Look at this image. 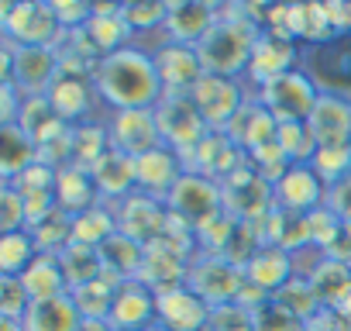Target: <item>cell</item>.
<instances>
[{
    "label": "cell",
    "mask_w": 351,
    "mask_h": 331,
    "mask_svg": "<svg viewBox=\"0 0 351 331\" xmlns=\"http://www.w3.org/2000/svg\"><path fill=\"white\" fill-rule=\"evenodd\" d=\"M97 97L114 111H152L165 93L148 49L128 45L114 56H104L93 69Z\"/></svg>",
    "instance_id": "6da1fadb"
},
{
    "label": "cell",
    "mask_w": 351,
    "mask_h": 331,
    "mask_svg": "<svg viewBox=\"0 0 351 331\" xmlns=\"http://www.w3.org/2000/svg\"><path fill=\"white\" fill-rule=\"evenodd\" d=\"M258 35H262V28L252 21L248 8H217V25L197 45L204 69L214 76L238 80L241 73H248Z\"/></svg>",
    "instance_id": "7a4b0ae2"
},
{
    "label": "cell",
    "mask_w": 351,
    "mask_h": 331,
    "mask_svg": "<svg viewBox=\"0 0 351 331\" xmlns=\"http://www.w3.org/2000/svg\"><path fill=\"white\" fill-rule=\"evenodd\" d=\"M0 28L4 42L18 49H52L62 38V25L52 11V4L42 0H18V4H0Z\"/></svg>",
    "instance_id": "3957f363"
},
{
    "label": "cell",
    "mask_w": 351,
    "mask_h": 331,
    "mask_svg": "<svg viewBox=\"0 0 351 331\" xmlns=\"http://www.w3.org/2000/svg\"><path fill=\"white\" fill-rule=\"evenodd\" d=\"M152 111H155V121H158L162 145L172 148V152H180V155L193 152L210 135V124L197 111L193 97H162Z\"/></svg>",
    "instance_id": "277c9868"
},
{
    "label": "cell",
    "mask_w": 351,
    "mask_h": 331,
    "mask_svg": "<svg viewBox=\"0 0 351 331\" xmlns=\"http://www.w3.org/2000/svg\"><path fill=\"white\" fill-rule=\"evenodd\" d=\"M258 100H262V107L279 124H286V121H310V114H313V107L320 100V90L310 80V73L300 66V69L272 80L269 87H262L258 90Z\"/></svg>",
    "instance_id": "5b68a950"
},
{
    "label": "cell",
    "mask_w": 351,
    "mask_h": 331,
    "mask_svg": "<svg viewBox=\"0 0 351 331\" xmlns=\"http://www.w3.org/2000/svg\"><path fill=\"white\" fill-rule=\"evenodd\" d=\"M221 201H224V211L234 218V221H262L272 214L276 207V190L272 183H265L245 159L241 170H234L224 183H221Z\"/></svg>",
    "instance_id": "8992f818"
},
{
    "label": "cell",
    "mask_w": 351,
    "mask_h": 331,
    "mask_svg": "<svg viewBox=\"0 0 351 331\" xmlns=\"http://www.w3.org/2000/svg\"><path fill=\"white\" fill-rule=\"evenodd\" d=\"M186 286L210 307H228L245 286V273L221 255H197L186 269Z\"/></svg>",
    "instance_id": "52a82bcc"
},
{
    "label": "cell",
    "mask_w": 351,
    "mask_h": 331,
    "mask_svg": "<svg viewBox=\"0 0 351 331\" xmlns=\"http://www.w3.org/2000/svg\"><path fill=\"white\" fill-rule=\"evenodd\" d=\"M300 66L310 73V80L317 83L320 93H334V97L351 100V35L306 49Z\"/></svg>",
    "instance_id": "ba28073f"
},
{
    "label": "cell",
    "mask_w": 351,
    "mask_h": 331,
    "mask_svg": "<svg viewBox=\"0 0 351 331\" xmlns=\"http://www.w3.org/2000/svg\"><path fill=\"white\" fill-rule=\"evenodd\" d=\"M169 218H172V211H169L165 201L134 190L117 207V231H124L128 238H134V242H141L148 249V245L162 242V235L169 228Z\"/></svg>",
    "instance_id": "9c48e42d"
},
{
    "label": "cell",
    "mask_w": 351,
    "mask_h": 331,
    "mask_svg": "<svg viewBox=\"0 0 351 331\" xmlns=\"http://www.w3.org/2000/svg\"><path fill=\"white\" fill-rule=\"evenodd\" d=\"M56 76H59V56H56V49H38V45L18 49V45H11V66L4 73V83H14L25 100L28 97H45Z\"/></svg>",
    "instance_id": "30bf717a"
},
{
    "label": "cell",
    "mask_w": 351,
    "mask_h": 331,
    "mask_svg": "<svg viewBox=\"0 0 351 331\" xmlns=\"http://www.w3.org/2000/svg\"><path fill=\"white\" fill-rule=\"evenodd\" d=\"M169 211L176 218H183L186 225L200 228L204 221L217 218L224 211V201H221V183L200 176V173H186L180 183H176V190L165 197Z\"/></svg>",
    "instance_id": "8fae6325"
},
{
    "label": "cell",
    "mask_w": 351,
    "mask_h": 331,
    "mask_svg": "<svg viewBox=\"0 0 351 331\" xmlns=\"http://www.w3.org/2000/svg\"><path fill=\"white\" fill-rule=\"evenodd\" d=\"M152 56H155V69H158L165 97H190L197 90V83L207 76V69L200 62V52L190 49V45L162 42Z\"/></svg>",
    "instance_id": "7c38bea8"
},
{
    "label": "cell",
    "mask_w": 351,
    "mask_h": 331,
    "mask_svg": "<svg viewBox=\"0 0 351 331\" xmlns=\"http://www.w3.org/2000/svg\"><path fill=\"white\" fill-rule=\"evenodd\" d=\"M190 97H193L197 111L204 114V121L210 124V131H224L234 121V114L245 107V100H248L245 90L238 87V80L214 76V73H207Z\"/></svg>",
    "instance_id": "4fadbf2b"
},
{
    "label": "cell",
    "mask_w": 351,
    "mask_h": 331,
    "mask_svg": "<svg viewBox=\"0 0 351 331\" xmlns=\"http://www.w3.org/2000/svg\"><path fill=\"white\" fill-rule=\"evenodd\" d=\"M183 162H186V173H200L214 183H224L234 170L245 166V152L224 131H210L193 152L183 155Z\"/></svg>",
    "instance_id": "5bb4252c"
},
{
    "label": "cell",
    "mask_w": 351,
    "mask_h": 331,
    "mask_svg": "<svg viewBox=\"0 0 351 331\" xmlns=\"http://www.w3.org/2000/svg\"><path fill=\"white\" fill-rule=\"evenodd\" d=\"M93 93H97L93 76L59 69V76L52 80V87H49L45 100H49V107L56 111V117H59L62 124L76 128V124H86L90 107H93Z\"/></svg>",
    "instance_id": "9a60e30c"
},
{
    "label": "cell",
    "mask_w": 351,
    "mask_h": 331,
    "mask_svg": "<svg viewBox=\"0 0 351 331\" xmlns=\"http://www.w3.org/2000/svg\"><path fill=\"white\" fill-rule=\"evenodd\" d=\"M107 131H110V148H117V152H124L131 159L162 148L155 111H117L110 117Z\"/></svg>",
    "instance_id": "2e32d148"
},
{
    "label": "cell",
    "mask_w": 351,
    "mask_h": 331,
    "mask_svg": "<svg viewBox=\"0 0 351 331\" xmlns=\"http://www.w3.org/2000/svg\"><path fill=\"white\" fill-rule=\"evenodd\" d=\"M158 300V331H207L214 307L204 304L190 286H176L155 297Z\"/></svg>",
    "instance_id": "e0dca14e"
},
{
    "label": "cell",
    "mask_w": 351,
    "mask_h": 331,
    "mask_svg": "<svg viewBox=\"0 0 351 331\" xmlns=\"http://www.w3.org/2000/svg\"><path fill=\"white\" fill-rule=\"evenodd\" d=\"M183 176H186V162H183V155H180V152H172V148H165V145L134 159V180H138V190H141V194H152V197H158V201H165Z\"/></svg>",
    "instance_id": "ac0fdd59"
},
{
    "label": "cell",
    "mask_w": 351,
    "mask_h": 331,
    "mask_svg": "<svg viewBox=\"0 0 351 331\" xmlns=\"http://www.w3.org/2000/svg\"><path fill=\"white\" fill-rule=\"evenodd\" d=\"M217 25V8L214 4H204V0H176L169 4V18H165V38L172 45H190L197 49L210 28Z\"/></svg>",
    "instance_id": "d6986e66"
},
{
    "label": "cell",
    "mask_w": 351,
    "mask_h": 331,
    "mask_svg": "<svg viewBox=\"0 0 351 331\" xmlns=\"http://www.w3.org/2000/svg\"><path fill=\"white\" fill-rule=\"evenodd\" d=\"M300 59H303V56H300V45H296V42L262 32L258 42H255L252 62H248V76H252V83H258V90H262V87H269L272 80H279V76L300 69V66H296Z\"/></svg>",
    "instance_id": "ffe728a7"
},
{
    "label": "cell",
    "mask_w": 351,
    "mask_h": 331,
    "mask_svg": "<svg viewBox=\"0 0 351 331\" xmlns=\"http://www.w3.org/2000/svg\"><path fill=\"white\" fill-rule=\"evenodd\" d=\"M272 190H276V207L289 214H313L327 201V187L310 166H293Z\"/></svg>",
    "instance_id": "44dd1931"
},
{
    "label": "cell",
    "mask_w": 351,
    "mask_h": 331,
    "mask_svg": "<svg viewBox=\"0 0 351 331\" xmlns=\"http://www.w3.org/2000/svg\"><path fill=\"white\" fill-rule=\"evenodd\" d=\"M110 324L117 331H152L158 324V300H155V293L145 283L128 279L117 290V297H114Z\"/></svg>",
    "instance_id": "7402d4cb"
},
{
    "label": "cell",
    "mask_w": 351,
    "mask_h": 331,
    "mask_svg": "<svg viewBox=\"0 0 351 331\" xmlns=\"http://www.w3.org/2000/svg\"><path fill=\"white\" fill-rule=\"evenodd\" d=\"M310 131L317 138L320 148H334V145H351V100L348 97H334V93H320L313 114H310Z\"/></svg>",
    "instance_id": "603a6c76"
},
{
    "label": "cell",
    "mask_w": 351,
    "mask_h": 331,
    "mask_svg": "<svg viewBox=\"0 0 351 331\" xmlns=\"http://www.w3.org/2000/svg\"><path fill=\"white\" fill-rule=\"evenodd\" d=\"M276 131H279V121L262 107V100L255 97V100H245V107L234 114V121L224 128V135L245 152V155H252L255 148H262V145H269V141H276Z\"/></svg>",
    "instance_id": "cb8c5ba5"
},
{
    "label": "cell",
    "mask_w": 351,
    "mask_h": 331,
    "mask_svg": "<svg viewBox=\"0 0 351 331\" xmlns=\"http://www.w3.org/2000/svg\"><path fill=\"white\" fill-rule=\"evenodd\" d=\"M186 269H190V259L172 252L165 245H148L145 249V262H141V273H138V283H145L155 297L165 293V290H176V286H186Z\"/></svg>",
    "instance_id": "d4e9b609"
},
{
    "label": "cell",
    "mask_w": 351,
    "mask_h": 331,
    "mask_svg": "<svg viewBox=\"0 0 351 331\" xmlns=\"http://www.w3.org/2000/svg\"><path fill=\"white\" fill-rule=\"evenodd\" d=\"M245 279L276 297L289 279H296L293 252H286V249H279V245H262V249L252 255V262L245 266Z\"/></svg>",
    "instance_id": "484cf974"
},
{
    "label": "cell",
    "mask_w": 351,
    "mask_h": 331,
    "mask_svg": "<svg viewBox=\"0 0 351 331\" xmlns=\"http://www.w3.org/2000/svg\"><path fill=\"white\" fill-rule=\"evenodd\" d=\"M83 32L100 56H114V52L128 49V42L134 35L124 21V4H93V18Z\"/></svg>",
    "instance_id": "4316f807"
},
{
    "label": "cell",
    "mask_w": 351,
    "mask_h": 331,
    "mask_svg": "<svg viewBox=\"0 0 351 331\" xmlns=\"http://www.w3.org/2000/svg\"><path fill=\"white\" fill-rule=\"evenodd\" d=\"M93 183H97V194L100 201H124L138 190V180H134V159L110 148L97 166H93Z\"/></svg>",
    "instance_id": "83f0119b"
},
{
    "label": "cell",
    "mask_w": 351,
    "mask_h": 331,
    "mask_svg": "<svg viewBox=\"0 0 351 331\" xmlns=\"http://www.w3.org/2000/svg\"><path fill=\"white\" fill-rule=\"evenodd\" d=\"M56 204L59 211H66L69 218L90 211L100 204V194H97V183L86 170H76V166H66V170H59L56 176Z\"/></svg>",
    "instance_id": "f1b7e54d"
},
{
    "label": "cell",
    "mask_w": 351,
    "mask_h": 331,
    "mask_svg": "<svg viewBox=\"0 0 351 331\" xmlns=\"http://www.w3.org/2000/svg\"><path fill=\"white\" fill-rule=\"evenodd\" d=\"M83 314L76 310L73 297H52V300H35L28 317H25V331H80Z\"/></svg>",
    "instance_id": "f546056e"
},
{
    "label": "cell",
    "mask_w": 351,
    "mask_h": 331,
    "mask_svg": "<svg viewBox=\"0 0 351 331\" xmlns=\"http://www.w3.org/2000/svg\"><path fill=\"white\" fill-rule=\"evenodd\" d=\"M35 162H38V145L18 124L0 128V176H4V183L18 180Z\"/></svg>",
    "instance_id": "4dcf8cb0"
},
{
    "label": "cell",
    "mask_w": 351,
    "mask_h": 331,
    "mask_svg": "<svg viewBox=\"0 0 351 331\" xmlns=\"http://www.w3.org/2000/svg\"><path fill=\"white\" fill-rule=\"evenodd\" d=\"M100 259H104V269L107 273H114L117 279H138V273H141V262H145V245L141 242H134V238H128L124 231H117L110 242H104L100 249Z\"/></svg>",
    "instance_id": "1f68e13d"
},
{
    "label": "cell",
    "mask_w": 351,
    "mask_h": 331,
    "mask_svg": "<svg viewBox=\"0 0 351 331\" xmlns=\"http://www.w3.org/2000/svg\"><path fill=\"white\" fill-rule=\"evenodd\" d=\"M21 283L32 293V300H52V297L69 293V283H66V273H62L59 255H38L28 266V273L21 276Z\"/></svg>",
    "instance_id": "d6a6232c"
},
{
    "label": "cell",
    "mask_w": 351,
    "mask_h": 331,
    "mask_svg": "<svg viewBox=\"0 0 351 331\" xmlns=\"http://www.w3.org/2000/svg\"><path fill=\"white\" fill-rule=\"evenodd\" d=\"M110 152V131L107 124H76L73 128V155H69V166H76V170H86L93 173V166Z\"/></svg>",
    "instance_id": "836d02e7"
},
{
    "label": "cell",
    "mask_w": 351,
    "mask_h": 331,
    "mask_svg": "<svg viewBox=\"0 0 351 331\" xmlns=\"http://www.w3.org/2000/svg\"><path fill=\"white\" fill-rule=\"evenodd\" d=\"M114 235H117V214L107 211V207H100V204L73 218V242H76V245L100 249V245L110 242Z\"/></svg>",
    "instance_id": "e575fe53"
},
{
    "label": "cell",
    "mask_w": 351,
    "mask_h": 331,
    "mask_svg": "<svg viewBox=\"0 0 351 331\" xmlns=\"http://www.w3.org/2000/svg\"><path fill=\"white\" fill-rule=\"evenodd\" d=\"M38 245L32 231H11L0 235V276H25L28 266L38 259Z\"/></svg>",
    "instance_id": "d590c367"
},
{
    "label": "cell",
    "mask_w": 351,
    "mask_h": 331,
    "mask_svg": "<svg viewBox=\"0 0 351 331\" xmlns=\"http://www.w3.org/2000/svg\"><path fill=\"white\" fill-rule=\"evenodd\" d=\"M59 262H62V273H66L69 290L86 286V283H93V279L104 276V259H100V252L90 249V245H76V242H73V245L59 255Z\"/></svg>",
    "instance_id": "8d00e7d4"
},
{
    "label": "cell",
    "mask_w": 351,
    "mask_h": 331,
    "mask_svg": "<svg viewBox=\"0 0 351 331\" xmlns=\"http://www.w3.org/2000/svg\"><path fill=\"white\" fill-rule=\"evenodd\" d=\"M121 286H110L104 276L86 283V286H76L69 290L76 310L83 314V321H110V310H114V297H117Z\"/></svg>",
    "instance_id": "74e56055"
},
{
    "label": "cell",
    "mask_w": 351,
    "mask_h": 331,
    "mask_svg": "<svg viewBox=\"0 0 351 331\" xmlns=\"http://www.w3.org/2000/svg\"><path fill=\"white\" fill-rule=\"evenodd\" d=\"M18 128H21L35 145H42V141H49L56 131H62V128H69V124H62V121L56 117V111L49 107V100H45V97H28V100H25V107H21Z\"/></svg>",
    "instance_id": "f35d334b"
},
{
    "label": "cell",
    "mask_w": 351,
    "mask_h": 331,
    "mask_svg": "<svg viewBox=\"0 0 351 331\" xmlns=\"http://www.w3.org/2000/svg\"><path fill=\"white\" fill-rule=\"evenodd\" d=\"M276 141H279V148L286 152V159L293 166H310L313 155H317V148H320L306 121H286V124H279Z\"/></svg>",
    "instance_id": "ab89813d"
},
{
    "label": "cell",
    "mask_w": 351,
    "mask_h": 331,
    "mask_svg": "<svg viewBox=\"0 0 351 331\" xmlns=\"http://www.w3.org/2000/svg\"><path fill=\"white\" fill-rule=\"evenodd\" d=\"M32 238H35V245H38L42 255H62L73 245V218L56 207L42 225L32 228Z\"/></svg>",
    "instance_id": "60d3db41"
},
{
    "label": "cell",
    "mask_w": 351,
    "mask_h": 331,
    "mask_svg": "<svg viewBox=\"0 0 351 331\" xmlns=\"http://www.w3.org/2000/svg\"><path fill=\"white\" fill-rule=\"evenodd\" d=\"M310 286L317 290V297H320V304L324 307H330L348 286H351V266H344V262H337V259H320L317 266H313V273H310Z\"/></svg>",
    "instance_id": "b9f144b4"
},
{
    "label": "cell",
    "mask_w": 351,
    "mask_h": 331,
    "mask_svg": "<svg viewBox=\"0 0 351 331\" xmlns=\"http://www.w3.org/2000/svg\"><path fill=\"white\" fill-rule=\"evenodd\" d=\"M276 300L282 304V307H289L300 321H310V317H317L320 310H327L324 304H320V297H317V290L310 286V279H303V276H296V279H289L279 293H276Z\"/></svg>",
    "instance_id": "7bdbcfd3"
},
{
    "label": "cell",
    "mask_w": 351,
    "mask_h": 331,
    "mask_svg": "<svg viewBox=\"0 0 351 331\" xmlns=\"http://www.w3.org/2000/svg\"><path fill=\"white\" fill-rule=\"evenodd\" d=\"M310 170L324 180V187L341 183L344 176H351V145H334V148H317Z\"/></svg>",
    "instance_id": "ee69618b"
},
{
    "label": "cell",
    "mask_w": 351,
    "mask_h": 331,
    "mask_svg": "<svg viewBox=\"0 0 351 331\" xmlns=\"http://www.w3.org/2000/svg\"><path fill=\"white\" fill-rule=\"evenodd\" d=\"M248 159V166H252V170L265 180V183H279L289 170H293V162L286 159V152L279 148V141H269V145H262V148H255L252 155H245Z\"/></svg>",
    "instance_id": "f6af8a7d"
},
{
    "label": "cell",
    "mask_w": 351,
    "mask_h": 331,
    "mask_svg": "<svg viewBox=\"0 0 351 331\" xmlns=\"http://www.w3.org/2000/svg\"><path fill=\"white\" fill-rule=\"evenodd\" d=\"M306 321H300L289 307H282L276 297H269L262 307L252 310V328L255 331H303Z\"/></svg>",
    "instance_id": "bcb514c9"
},
{
    "label": "cell",
    "mask_w": 351,
    "mask_h": 331,
    "mask_svg": "<svg viewBox=\"0 0 351 331\" xmlns=\"http://www.w3.org/2000/svg\"><path fill=\"white\" fill-rule=\"evenodd\" d=\"M32 293L25 290L21 276H0V317L8 321H25L32 310Z\"/></svg>",
    "instance_id": "7dc6e473"
},
{
    "label": "cell",
    "mask_w": 351,
    "mask_h": 331,
    "mask_svg": "<svg viewBox=\"0 0 351 331\" xmlns=\"http://www.w3.org/2000/svg\"><path fill=\"white\" fill-rule=\"evenodd\" d=\"M0 231L11 235V231H28V207H25V197L4 183L0 187Z\"/></svg>",
    "instance_id": "c3c4849f"
},
{
    "label": "cell",
    "mask_w": 351,
    "mask_h": 331,
    "mask_svg": "<svg viewBox=\"0 0 351 331\" xmlns=\"http://www.w3.org/2000/svg\"><path fill=\"white\" fill-rule=\"evenodd\" d=\"M56 170L45 162H35L32 170H25L18 180H11V187L21 194V197H35V194H56Z\"/></svg>",
    "instance_id": "681fc988"
},
{
    "label": "cell",
    "mask_w": 351,
    "mask_h": 331,
    "mask_svg": "<svg viewBox=\"0 0 351 331\" xmlns=\"http://www.w3.org/2000/svg\"><path fill=\"white\" fill-rule=\"evenodd\" d=\"M165 18H169V4H124V21L131 32L165 28Z\"/></svg>",
    "instance_id": "f907efd6"
},
{
    "label": "cell",
    "mask_w": 351,
    "mask_h": 331,
    "mask_svg": "<svg viewBox=\"0 0 351 331\" xmlns=\"http://www.w3.org/2000/svg\"><path fill=\"white\" fill-rule=\"evenodd\" d=\"M324 207H327L334 218H341L344 225H351V176H344L341 183L327 187V201H324Z\"/></svg>",
    "instance_id": "816d5d0a"
},
{
    "label": "cell",
    "mask_w": 351,
    "mask_h": 331,
    "mask_svg": "<svg viewBox=\"0 0 351 331\" xmlns=\"http://www.w3.org/2000/svg\"><path fill=\"white\" fill-rule=\"evenodd\" d=\"M21 107H25V97L18 93V87L14 83H0V128H4V124H18Z\"/></svg>",
    "instance_id": "f5cc1de1"
},
{
    "label": "cell",
    "mask_w": 351,
    "mask_h": 331,
    "mask_svg": "<svg viewBox=\"0 0 351 331\" xmlns=\"http://www.w3.org/2000/svg\"><path fill=\"white\" fill-rule=\"evenodd\" d=\"M330 8V21L337 28V38H348L351 35V0H327Z\"/></svg>",
    "instance_id": "db71d44e"
},
{
    "label": "cell",
    "mask_w": 351,
    "mask_h": 331,
    "mask_svg": "<svg viewBox=\"0 0 351 331\" xmlns=\"http://www.w3.org/2000/svg\"><path fill=\"white\" fill-rule=\"evenodd\" d=\"M80 331H117V328H114L110 321H83Z\"/></svg>",
    "instance_id": "11a10c76"
},
{
    "label": "cell",
    "mask_w": 351,
    "mask_h": 331,
    "mask_svg": "<svg viewBox=\"0 0 351 331\" xmlns=\"http://www.w3.org/2000/svg\"><path fill=\"white\" fill-rule=\"evenodd\" d=\"M0 331H25V321H8V317H0Z\"/></svg>",
    "instance_id": "9f6ffc18"
},
{
    "label": "cell",
    "mask_w": 351,
    "mask_h": 331,
    "mask_svg": "<svg viewBox=\"0 0 351 331\" xmlns=\"http://www.w3.org/2000/svg\"><path fill=\"white\" fill-rule=\"evenodd\" d=\"M152 331H158V328H152Z\"/></svg>",
    "instance_id": "6f0895ef"
}]
</instances>
